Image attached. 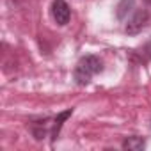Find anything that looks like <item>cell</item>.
I'll return each instance as SVG.
<instances>
[{
	"mask_svg": "<svg viewBox=\"0 0 151 151\" xmlns=\"http://www.w3.org/2000/svg\"><path fill=\"white\" fill-rule=\"evenodd\" d=\"M71 114H73V109H68L64 112H59L53 117H39V119H34L29 124L30 133L37 140H43L45 137H52V140H55L59 137V133H60V128H62L64 121L68 117H71Z\"/></svg>",
	"mask_w": 151,
	"mask_h": 151,
	"instance_id": "cell-1",
	"label": "cell"
},
{
	"mask_svg": "<svg viewBox=\"0 0 151 151\" xmlns=\"http://www.w3.org/2000/svg\"><path fill=\"white\" fill-rule=\"evenodd\" d=\"M103 71V62L98 55H84L73 71V78L77 82V86H87L94 75Z\"/></svg>",
	"mask_w": 151,
	"mask_h": 151,
	"instance_id": "cell-2",
	"label": "cell"
},
{
	"mask_svg": "<svg viewBox=\"0 0 151 151\" xmlns=\"http://www.w3.org/2000/svg\"><path fill=\"white\" fill-rule=\"evenodd\" d=\"M147 20H149V14H147L146 9H133V13L126 18V25H124L126 34H137V32H140L146 27Z\"/></svg>",
	"mask_w": 151,
	"mask_h": 151,
	"instance_id": "cell-3",
	"label": "cell"
},
{
	"mask_svg": "<svg viewBox=\"0 0 151 151\" xmlns=\"http://www.w3.org/2000/svg\"><path fill=\"white\" fill-rule=\"evenodd\" d=\"M52 16L57 22V25H68L69 18H71V9L68 6L66 0H53L52 4Z\"/></svg>",
	"mask_w": 151,
	"mask_h": 151,
	"instance_id": "cell-4",
	"label": "cell"
},
{
	"mask_svg": "<svg viewBox=\"0 0 151 151\" xmlns=\"http://www.w3.org/2000/svg\"><path fill=\"white\" fill-rule=\"evenodd\" d=\"M135 9V0H121L117 4V9H116V16L123 22H126V18L133 13Z\"/></svg>",
	"mask_w": 151,
	"mask_h": 151,
	"instance_id": "cell-5",
	"label": "cell"
},
{
	"mask_svg": "<svg viewBox=\"0 0 151 151\" xmlns=\"http://www.w3.org/2000/svg\"><path fill=\"white\" fill-rule=\"evenodd\" d=\"M123 147L128 149V151H140V149L146 147V140L142 137L133 135V137H128V139L123 140Z\"/></svg>",
	"mask_w": 151,
	"mask_h": 151,
	"instance_id": "cell-6",
	"label": "cell"
},
{
	"mask_svg": "<svg viewBox=\"0 0 151 151\" xmlns=\"http://www.w3.org/2000/svg\"><path fill=\"white\" fill-rule=\"evenodd\" d=\"M142 55H146L147 59H151V37H149V41L142 46Z\"/></svg>",
	"mask_w": 151,
	"mask_h": 151,
	"instance_id": "cell-7",
	"label": "cell"
},
{
	"mask_svg": "<svg viewBox=\"0 0 151 151\" xmlns=\"http://www.w3.org/2000/svg\"><path fill=\"white\" fill-rule=\"evenodd\" d=\"M149 4H151V0H149Z\"/></svg>",
	"mask_w": 151,
	"mask_h": 151,
	"instance_id": "cell-8",
	"label": "cell"
}]
</instances>
